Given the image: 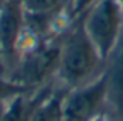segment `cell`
I'll use <instances>...</instances> for the list:
<instances>
[{"instance_id":"6da1fadb","label":"cell","mask_w":123,"mask_h":121,"mask_svg":"<svg viewBox=\"0 0 123 121\" xmlns=\"http://www.w3.org/2000/svg\"><path fill=\"white\" fill-rule=\"evenodd\" d=\"M100 63H103V60L90 39L81 16L65 31L61 41L59 67L56 75L67 88L74 89L84 85V82L94 75Z\"/></svg>"},{"instance_id":"7a4b0ae2","label":"cell","mask_w":123,"mask_h":121,"mask_svg":"<svg viewBox=\"0 0 123 121\" xmlns=\"http://www.w3.org/2000/svg\"><path fill=\"white\" fill-rule=\"evenodd\" d=\"M86 31L103 63L113 55L123 35V8L119 0H97L83 15Z\"/></svg>"},{"instance_id":"3957f363","label":"cell","mask_w":123,"mask_h":121,"mask_svg":"<svg viewBox=\"0 0 123 121\" xmlns=\"http://www.w3.org/2000/svg\"><path fill=\"white\" fill-rule=\"evenodd\" d=\"M59 55L61 42L58 44L56 38L43 41L19 57L9 77L28 88L39 89L48 79L58 73Z\"/></svg>"},{"instance_id":"277c9868","label":"cell","mask_w":123,"mask_h":121,"mask_svg":"<svg viewBox=\"0 0 123 121\" xmlns=\"http://www.w3.org/2000/svg\"><path fill=\"white\" fill-rule=\"evenodd\" d=\"M107 102V70L88 85L70 89L62 104V121H91Z\"/></svg>"},{"instance_id":"5b68a950","label":"cell","mask_w":123,"mask_h":121,"mask_svg":"<svg viewBox=\"0 0 123 121\" xmlns=\"http://www.w3.org/2000/svg\"><path fill=\"white\" fill-rule=\"evenodd\" d=\"M25 26V10L20 0H7L0 9V60L13 70L19 60V42Z\"/></svg>"},{"instance_id":"8992f818","label":"cell","mask_w":123,"mask_h":121,"mask_svg":"<svg viewBox=\"0 0 123 121\" xmlns=\"http://www.w3.org/2000/svg\"><path fill=\"white\" fill-rule=\"evenodd\" d=\"M114 58L107 67V102L117 121H123V35L114 50Z\"/></svg>"},{"instance_id":"52a82bcc","label":"cell","mask_w":123,"mask_h":121,"mask_svg":"<svg viewBox=\"0 0 123 121\" xmlns=\"http://www.w3.org/2000/svg\"><path fill=\"white\" fill-rule=\"evenodd\" d=\"M67 91H49L35 108L31 121H62V104Z\"/></svg>"},{"instance_id":"ba28073f","label":"cell","mask_w":123,"mask_h":121,"mask_svg":"<svg viewBox=\"0 0 123 121\" xmlns=\"http://www.w3.org/2000/svg\"><path fill=\"white\" fill-rule=\"evenodd\" d=\"M26 15H55L65 8V0H20Z\"/></svg>"},{"instance_id":"9c48e42d","label":"cell","mask_w":123,"mask_h":121,"mask_svg":"<svg viewBox=\"0 0 123 121\" xmlns=\"http://www.w3.org/2000/svg\"><path fill=\"white\" fill-rule=\"evenodd\" d=\"M32 91H36V89L28 88V86H25L19 82H15L10 77L0 75V101H9L13 96L28 93V92H32Z\"/></svg>"},{"instance_id":"30bf717a","label":"cell","mask_w":123,"mask_h":121,"mask_svg":"<svg viewBox=\"0 0 123 121\" xmlns=\"http://www.w3.org/2000/svg\"><path fill=\"white\" fill-rule=\"evenodd\" d=\"M96 2L97 0H70L67 8H64V12L68 16V19L74 22L75 19L81 18Z\"/></svg>"},{"instance_id":"8fae6325","label":"cell","mask_w":123,"mask_h":121,"mask_svg":"<svg viewBox=\"0 0 123 121\" xmlns=\"http://www.w3.org/2000/svg\"><path fill=\"white\" fill-rule=\"evenodd\" d=\"M91 121H113V117L109 115V114H106V112L103 111V112H100L98 115H96Z\"/></svg>"},{"instance_id":"7c38bea8","label":"cell","mask_w":123,"mask_h":121,"mask_svg":"<svg viewBox=\"0 0 123 121\" xmlns=\"http://www.w3.org/2000/svg\"><path fill=\"white\" fill-rule=\"evenodd\" d=\"M5 104L6 101H0V121H5Z\"/></svg>"},{"instance_id":"4fadbf2b","label":"cell","mask_w":123,"mask_h":121,"mask_svg":"<svg viewBox=\"0 0 123 121\" xmlns=\"http://www.w3.org/2000/svg\"><path fill=\"white\" fill-rule=\"evenodd\" d=\"M0 75H2V76H6V73H5V67H3V64H2V60H0Z\"/></svg>"},{"instance_id":"5bb4252c","label":"cell","mask_w":123,"mask_h":121,"mask_svg":"<svg viewBox=\"0 0 123 121\" xmlns=\"http://www.w3.org/2000/svg\"><path fill=\"white\" fill-rule=\"evenodd\" d=\"M6 2H7V0H0V9L5 6V3H6Z\"/></svg>"},{"instance_id":"9a60e30c","label":"cell","mask_w":123,"mask_h":121,"mask_svg":"<svg viewBox=\"0 0 123 121\" xmlns=\"http://www.w3.org/2000/svg\"><path fill=\"white\" fill-rule=\"evenodd\" d=\"M70 3V0H65V8H67V5Z\"/></svg>"},{"instance_id":"2e32d148","label":"cell","mask_w":123,"mask_h":121,"mask_svg":"<svg viewBox=\"0 0 123 121\" xmlns=\"http://www.w3.org/2000/svg\"><path fill=\"white\" fill-rule=\"evenodd\" d=\"M119 2H120V3H122V8H123V0H119Z\"/></svg>"}]
</instances>
